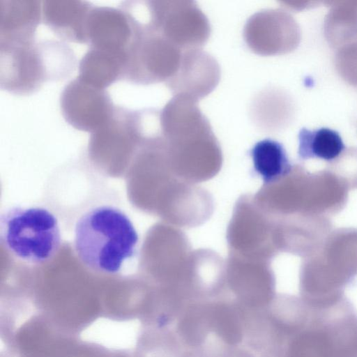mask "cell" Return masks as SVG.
Returning <instances> with one entry per match:
<instances>
[{
	"label": "cell",
	"instance_id": "cell-10",
	"mask_svg": "<svg viewBox=\"0 0 357 357\" xmlns=\"http://www.w3.org/2000/svg\"><path fill=\"white\" fill-rule=\"evenodd\" d=\"M40 15L41 6L38 1L1 0V43L34 40Z\"/></svg>",
	"mask_w": 357,
	"mask_h": 357
},
{
	"label": "cell",
	"instance_id": "cell-4",
	"mask_svg": "<svg viewBox=\"0 0 357 357\" xmlns=\"http://www.w3.org/2000/svg\"><path fill=\"white\" fill-rule=\"evenodd\" d=\"M148 24L182 50L202 48L210 36L208 19L191 1H147Z\"/></svg>",
	"mask_w": 357,
	"mask_h": 357
},
{
	"label": "cell",
	"instance_id": "cell-2",
	"mask_svg": "<svg viewBox=\"0 0 357 357\" xmlns=\"http://www.w3.org/2000/svg\"><path fill=\"white\" fill-rule=\"evenodd\" d=\"M0 236L13 258L32 266L49 262L61 244L57 218L42 206H16L6 209L0 217Z\"/></svg>",
	"mask_w": 357,
	"mask_h": 357
},
{
	"label": "cell",
	"instance_id": "cell-6",
	"mask_svg": "<svg viewBox=\"0 0 357 357\" xmlns=\"http://www.w3.org/2000/svg\"><path fill=\"white\" fill-rule=\"evenodd\" d=\"M61 111L75 128L94 132L113 115L116 107L105 89L76 78L66 86L60 98Z\"/></svg>",
	"mask_w": 357,
	"mask_h": 357
},
{
	"label": "cell",
	"instance_id": "cell-9",
	"mask_svg": "<svg viewBox=\"0 0 357 357\" xmlns=\"http://www.w3.org/2000/svg\"><path fill=\"white\" fill-rule=\"evenodd\" d=\"M93 6L82 1H44V22L61 38L86 43V24Z\"/></svg>",
	"mask_w": 357,
	"mask_h": 357
},
{
	"label": "cell",
	"instance_id": "cell-5",
	"mask_svg": "<svg viewBox=\"0 0 357 357\" xmlns=\"http://www.w3.org/2000/svg\"><path fill=\"white\" fill-rule=\"evenodd\" d=\"M0 84L6 91L30 94L51 77L47 45L34 40L0 43Z\"/></svg>",
	"mask_w": 357,
	"mask_h": 357
},
{
	"label": "cell",
	"instance_id": "cell-11",
	"mask_svg": "<svg viewBox=\"0 0 357 357\" xmlns=\"http://www.w3.org/2000/svg\"><path fill=\"white\" fill-rule=\"evenodd\" d=\"M127 63L126 52L90 47L80 61L77 78L94 87L105 89L126 77Z\"/></svg>",
	"mask_w": 357,
	"mask_h": 357
},
{
	"label": "cell",
	"instance_id": "cell-1",
	"mask_svg": "<svg viewBox=\"0 0 357 357\" xmlns=\"http://www.w3.org/2000/svg\"><path fill=\"white\" fill-rule=\"evenodd\" d=\"M138 240L134 225L123 211L102 205L90 208L77 219L73 246L87 268L113 275L135 255Z\"/></svg>",
	"mask_w": 357,
	"mask_h": 357
},
{
	"label": "cell",
	"instance_id": "cell-8",
	"mask_svg": "<svg viewBox=\"0 0 357 357\" xmlns=\"http://www.w3.org/2000/svg\"><path fill=\"white\" fill-rule=\"evenodd\" d=\"M135 36V25L123 8L94 7L86 24V43L90 47L128 52Z\"/></svg>",
	"mask_w": 357,
	"mask_h": 357
},
{
	"label": "cell",
	"instance_id": "cell-13",
	"mask_svg": "<svg viewBox=\"0 0 357 357\" xmlns=\"http://www.w3.org/2000/svg\"><path fill=\"white\" fill-rule=\"evenodd\" d=\"M250 155L255 171L265 183L275 181L287 175L292 166L280 142L264 139L255 144Z\"/></svg>",
	"mask_w": 357,
	"mask_h": 357
},
{
	"label": "cell",
	"instance_id": "cell-7",
	"mask_svg": "<svg viewBox=\"0 0 357 357\" xmlns=\"http://www.w3.org/2000/svg\"><path fill=\"white\" fill-rule=\"evenodd\" d=\"M220 77L219 65L202 48L183 50L176 73L165 84L174 96H183L196 101L210 93Z\"/></svg>",
	"mask_w": 357,
	"mask_h": 357
},
{
	"label": "cell",
	"instance_id": "cell-3",
	"mask_svg": "<svg viewBox=\"0 0 357 357\" xmlns=\"http://www.w3.org/2000/svg\"><path fill=\"white\" fill-rule=\"evenodd\" d=\"M126 79L138 84L166 82L177 71L183 50L148 24H135Z\"/></svg>",
	"mask_w": 357,
	"mask_h": 357
},
{
	"label": "cell",
	"instance_id": "cell-12",
	"mask_svg": "<svg viewBox=\"0 0 357 357\" xmlns=\"http://www.w3.org/2000/svg\"><path fill=\"white\" fill-rule=\"evenodd\" d=\"M298 154L302 160L319 158L332 161L346 148L340 133L328 128L312 130L303 128L298 132Z\"/></svg>",
	"mask_w": 357,
	"mask_h": 357
}]
</instances>
